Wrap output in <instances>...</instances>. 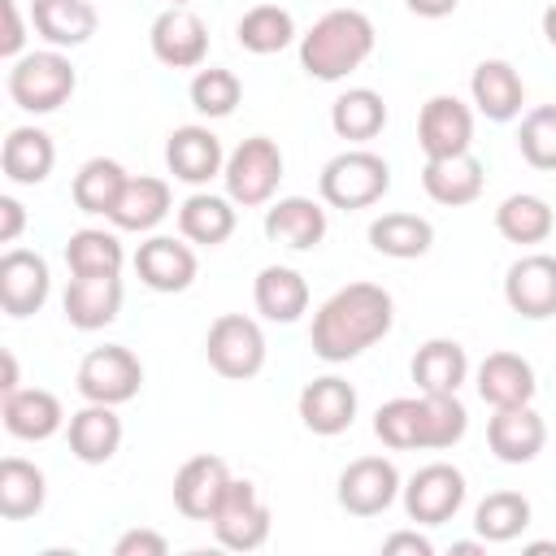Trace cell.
<instances>
[{
	"instance_id": "14",
	"label": "cell",
	"mask_w": 556,
	"mask_h": 556,
	"mask_svg": "<svg viewBox=\"0 0 556 556\" xmlns=\"http://www.w3.org/2000/svg\"><path fill=\"white\" fill-rule=\"evenodd\" d=\"M52 291V274H48V261L30 248H9L0 256V308L9 317H30L43 308Z\"/></svg>"
},
{
	"instance_id": "18",
	"label": "cell",
	"mask_w": 556,
	"mask_h": 556,
	"mask_svg": "<svg viewBox=\"0 0 556 556\" xmlns=\"http://www.w3.org/2000/svg\"><path fill=\"white\" fill-rule=\"evenodd\" d=\"M486 443H491L495 460L530 465L547 443V426L530 404H508V408H495V417L486 421Z\"/></svg>"
},
{
	"instance_id": "48",
	"label": "cell",
	"mask_w": 556,
	"mask_h": 556,
	"mask_svg": "<svg viewBox=\"0 0 556 556\" xmlns=\"http://www.w3.org/2000/svg\"><path fill=\"white\" fill-rule=\"evenodd\" d=\"M408 4V13H417V17H447V13H456V4L460 0H404Z\"/></svg>"
},
{
	"instance_id": "29",
	"label": "cell",
	"mask_w": 556,
	"mask_h": 556,
	"mask_svg": "<svg viewBox=\"0 0 556 556\" xmlns=\"http://www.w3.org/2000/svg\"><path fill=\"white\" fill-rule=\"evenodd\" d=\"M252 300H256V313H261L265 321L291 326V321H300L304 308H308V282H304V274L291 269V265H265V269L256 274V282H252Z\"/></svg>"
},
{
	"instance_id": "10",
	"label": "cell",
	"mask_w": 556,
	"mask_h": 556,
	"mask_svg": "<svg viewBox=\"0 0 556 556\" xmlns=\"http://www.w3.org/2000/svg\"><path fill=\"white\" fill-rule=\"evenodd\" d=\"M460 504H465V473L447 460L421 465L404 486V513L417 526H443L460 513Z\"/></svg>"
},
{
	"instance_id": "39",
	"label": "cell",
	"mask_w": 556,
	"mask_h": 556,
	"mask_svg": "<svg viewBox=\"0 0 556 556\" xmlns=\"http://www.w3.org/2000/svg\"><path fill=\"white\" fill-rule=\"evenodd\" d=\"M65 265L70 274L78 278H96V274H122L126 265V252L117 243L113 230H96V226H83L65 239Z\"/></svg>"
},
{
	"instance_id": "51",
	"label": "cell",
	"mask_w": 556,
	"mask_h": 556,
	"mask_svg": "<svg viewBox=\"0 0 556 556\" xmlns=\"http://www.w3.org/2000/svg\"><path fill=\"white\" fill-rule=\"evenodd\" d=\"M169 4H191V0H169Z\"/></svg>"
},
{
	"instance_id": "27",
	"label": "cell",
	"mask_w": 556,
	"mask_h": 556,
	"mask_svg": "<svg viewBox=\"0 0 556 556\" xmlns=\"http://www.w3.org/2000/svg\"><path fill=\"white\" fill-rule=\"evenodd\" d=\"M70 452L83 460V465H104L117 456L122 447V417L113 413V404H83L74 417H70Z\"/></svg>"
},
{
	"instance_id": "37",
	"label": "cell",
	"mask_w": 556,
	"mask_h": 556,
	"mask_svg": "<svg viewBox=\"0 0 556 556\" xmlns=\"http://www.w3.org/2000/svg\"><path fill=\"white\" fill-rule=\"evenodd\" d=\"M330 126L339 139L348 143H369L382 126H387V104L378 91L369 87H348L334 104H330Z\"/></svg>"
},
{
	"instance_id": "40",
	"label": "cell",
	"mask_w": 556,
	"mask_h": 556,
	"mask_svg": "<svg viewBox=\"0 0 556 556\" xmlns=\"http://www.w3.org/2000/svg\"><path fill=\"white\" fill-rule=\"evenodd\" d=\"M235 39L243 52H256V56H269V52H282L291 39H295V17L278 4H256L239 17L235 26Z\"/></svg>"
},
{
	"instance_id": "45",
	"label": "cell",
	"mask_w": 556,
	"mask_h": 556,
	"mask_svg": "<svg viewBox=\"0 0 556 556\" xmlns=\"http://www.w3.org/2000/svg\"><path fill=\"white\" fill-rule=\"evenodd\" d=\"M0 13H4V35H0V56H9V61H17V56H26V52H22V43H26V26H22V9H17V0H0Z\"/></svg>"
},
{
	"instance_id": "34",
	"label": "cell",
	"mask_w": 556,
	"mask_h": 556,
	"mask_svg": "<svg viewBox=\"0 0 556 556\" xmlns=\"http://www.w3.org/2000/svg\"><path fill=\"white\" fill-rule=\"evenodd\" d=\"M43 500H48L43 469L22 460V456H4L0 460V517L4 521H26L43 508Z\"/></svg>"
},
{
	"instance_id": "38",
	"label": "cell",
	"mask_w": 556,
	"mask_h": 556,
	"mask_svg": "<svg viewBox=\"0 0 556 556\" xmlns=\"http://www.w3.org/2000/svg\"><path fill=\"white\" fill-rule=\"evenodd\" d=\"M552 226H556L552 204L543 195H530V191H517L495 208V230L508 243H543L552 235Z\"/></svg>"
},
{
	"instance_id": "12",
	"label": "cell",
	"mask_w": 556,
	"mask_h": 556,
	"mask_svg": "<svg viewBox=\"0 0 556 556\" xmlns=\"http://www.w3.org/2000/svg\"><path fill=\"white\" fill-rule=\"evenodd\" d=\"M400 469L387 456H361L339 473V504L352 517H378L400 495Z\"/></svg>"
},
{
	"instance_id": "23",
	"label": "cell",
	"mask_w": 556,
	"mask_h": 556,
	"mask_svg": "<svg viewBox=\"0 0 556 556\" xmlns=\"http://www.w3.org/2000/svg\"><path fill=\"white\" fill-rule=\"evenodd\" d=\"M469 96H473V104H478L482 117H491V122H513V117L521 113V104H526V83H521V74H517L508 61L491 56V61H478V65H473Z\"/></svg>"
},
{
	"instance_id": "2",
	"label": "cell",
	"mask_w": 556,
	"mask_h": 556,
	"mask_svg": "<svg viewBox=\"0 0 556 556\" xmlns=\"http://www.w3.org/2000/svg\"><path fill=\"white\" fill-rule=\"evenodd\" d=\"M465 430L469 413L456 395H395L374 413V434L395 452H443Z\"/></svg>"
},
{
	"instance_id": "35",
	"label": "cell",
	"mask_w": 556,
	"mask_h": 556,
	"mask_svg": "<svg viewBox=\"0 0 556 556\" xmlns=\"http://www.w3.org/2000/svg\"><path fill=\"white\" fill-rule=\"evenodd\" d=\"M430 243H434V226L417 213H382L369 222V248L382 256L413 261V256H426Z\"/></svg>"
},
{
	"instance_id": "26",
	"label": "cell",
	"mask_w": 556,
	"mask_h": 556,
	"mask_svg": "<svg viewBox=\"0 0 556 556\" xmlns=\"http://www.w3.org/2000/svg\"><path fill=\"white\" fill-rule=\"evenodd\" d=\"M539 391L534 382V365L517 352H491L478 365V395L491 408H508V404H530Z\"/></svg>"
},
{
	"instance_id": "24",
	"label": "cell",
	"mask_w": 556,
	"mask_h": 556,
	"mask_svg": "<svg viewBox=\"0 0 556 556\" xmlns=\"http://www.w3.org/2000/svg\"><path fill=\"white\" fill-rule=\"evenodd\" d=\"M482 161L473 152H460V156H434L426 161L421 169V187L434 204H447V208H460V204H473L482 195Z\"/></svg>"
},
{
	"instance_id": "4",
	"label": "cell",
	"mask_w": 556,
	"mask_h": 556,
	"mask_svg": "<svg viewBox=\"0 0 556 556\" xmlns=\"http://www.w3.org/2000/svg\"><path fill=\"white\" fill-rule=\"evenodd\" d=\"M317 191L330 208H369L391 191V165L369 148H348L321 165Z\"/></svg>"
},
{
	"instance_id": "25",
	"label": "cell",
	"mask_w": 556,
	"mask_h": 556,
	"mask_svg": "<svg viewBox=\"0 0 556 556\" xmlns=\"http://www.w3.org/2000/svg\"><path fill=\"white\" fill-rule=\"evenodd\" d=\"M265 235L295 252H308L326 239V208L308 195H282L265 208Z\"/></svg>"
},
{
	"instance_id": "7",
	"label": "cell",
	"mask_w": 556,
	"mask_h": 556,
	"mask_svg": "<svg viewBox=\"0 0 556 556\" xmlns=\"http://www.w3.org/2000/svg\"><path fill=\"white\" fill-rule=\"evenodd\" d=\"M74 382H78V395H83V400H91V404H113V408H117V404H126V400L139 395V387H143V365H139V356H135L130 348L104 343V348H91V352L78 361Z\"/></svg>"
},
{
	"instance_id": "15",
	"label": "cell",
	"mask_w": 556,
	"mask_h": 556,
	"mask_svg": "<svg viewBox=\"0 0 556 556\" xmlns=\"http://www.w3.org/2000/svg\"><path fill=\"white\" fill-rule=\"evenodd\" d=\"M504 300L513 313H521L530 321L556 317V256L530 252V256L513 261L504 274Z\"/></svg>"
},
{
	"instance_id": "16",
	"label": "cell",
	"mask_w": 556,
	"mask_h": 556,
	"mask_svg": "<svg viewBox=\"0 0 556 556\" xmlns=\"http://www.w3.org/2000/svg\"><path fill=\"white\" fill-rule=\"evenodd\" d=\"M226 486H230V465L222 456L200 452V456L182 460V469L174 473V508L191 521H208L217 513Z\"/></svg>"
},
{
	"instance_id": "19",
	"label": "cell",
	"mask_w": 556,
	"mask_h": 556,
	"mask_svg": "<svg viewBox=\"0 0 556 556\" xmlns=\"http://www.w3.org/2000/svg\"><path fill=\"white\" fill-rule=\"evenodd\" d=\"M165 165L178 182L204 187L208 178H217L226 169V152H222V139L208 126H178L165 143Z\"/></svg>"
},
{
	"instance_id": "8",
	"label": "cell",
	"mask_w": 556,
	"mask_h": 556,
	"mask_svg": "<svg viewBox=\"0 0 556 556\" xmlns=\"http://www.w3.org/2000/svg\"><path fill=\"white\" fill-rule=\"evenodd\" d=\"M204 356L208 365L230 378V382H243V378H256L265 369V334L252 317L243 313H222L208 334H204Z\"/></svg>"
},
{
	"instance_id": "32",
	"label": "cell",
	"mask_w": 556,
	"mask_h": 556,
	"mask_svg": "<svg viewBox=\"0 0 556 556\" xmlns=\"http://www.w3.org/2000/svg\"><path fill=\"white\" fill-rule=\"evenodd\" d=\"M469 378V356L456 339H430L413 356V382L426 395H456Z\"/></svg>"
},
{
	"instance_id": "9",
	"label": "cell",
	"mask_w": 556,
	"mask_h": 556,
	"mask_svg": "<svg viewBox=\"0 0 556 556\" xmlns=\"http://www.w3.org/2000/svg\"><path fill=\"white\" fill-rule=\"evenodd\" d=\"M208 526H213V534H217L222 547H230V552H256L269 539V504L261 500V491L248 478H230V486H226L217 513L208 517Z\"/></svg>"
},
{
	"instance_id": "6",
	"label": "cell",
	"mask_w": 556,
	"mask_h": 556,
	"mask_svg": "<svg viewBox=\"0 0 556 556\" xmlns=\"http://www.w3.org/2000/svg\"><path fill=\"white\" fill-rule=\"evenodd\" d=\"M222 182H226V195L243 208H256V204H269L278 182H282V148L269 139V135H252L243 139L230 156H226V169H222Z\"/></svg>"
},
{
	"instance_id": "5",
	"label": "cell",
	"mask_w": 556,
	"mask_h": 556,
	"mask_svg": "<svg viewBox=\"0 0 556 556\" xmlns=\"http://www.w3.org/2000/svg\"><path fill=\"white\" fill-rule=\"evenodd\" d=\"M74 87H78V74L70 56H61V48L26 52L9 70V100L26 113H56L74 96Z\"/></svg>"
},
{
	"instance_id": "30",
	"label": "cell",
	"mask_w": 556,
	"mask_h": 556,
	"mask_svg": "<svg viewBox=\"0 0 556 556\" xmlns=\"http://www.w3.org/2000/svg\"><path fill=\"white\" fill-rule=\"evenodd\" d=\"M30 22L52 48H78L100 26L91 0H30Z\"/></svg>"
},
{
	"instance_id": "43",
	"label": "cell",
	"mask_w": 556,
	"mask_h": 556,
	"mask_svg": "<svg viewBox=\"0 0 556 556\" xmlns=\"http://www.w3.org/2000/svg\"><path fill=\"white\" fill-rule=\"evenodd\" d=\"M517 148L526 156V165L534 169H556V104H539L521 117L517 130Z\"/></svg>"
},
{
	"instance_id": "28",
	"label": "cell",
	"mask_w": 556,
	"mask_h": 556,
	"mask_svg": "<svg viewBox=\"0 0 556 556\" xmlns=\"http://www.w3.org/2000/svg\"><path fill=\"white\" fill-rule=\"evenodd\" d=\"M0 165H4V178L17 182V187H39L52 165H56V148H52V135L39 130V126H13L4 148H0Z\"/></svg>"
},
{
	"instance_id": "11",
	"label": "cell",
	"mask_w": 556,
	"mask_h": 556,
	"mask_svg": "<svg viewBox=\"0 0 556 556\" xmlns=\"http://www.w3.org/2000/svg\"><path fill=\"white\" fill-rule=\"evenodd\" d=\"M152 56L169 70H200L208 56V26L187 9V4H169L152 30H148Z\"/></svg>"
},
{
	"instance_id": "1",
	"label": "cell",
	"mask_w": 556,
	"mask_h": 556,
	"mask_svg": "<svg viewBox=\"0 0 556 556\" xmlns=\"http://www.w3.org/2000/svg\"><path fill=\"white\" fill-rule=\"evenodd\" d=\"M395 304L378 282H348L339 287L313 317V352L330 365H343L391 334Z\"/></svg>"
},
{
	"instance_id": "41",
	"label": "cell",
	"mask_w": 556,
	"mask_h": 556,
	"mask_svg": "<svg viewBox=\"0 0 556 556\" xmlns=\"http://www.w3.org/2000/svg\"><path fill=\"white\" fill-rule=\"evenodd\" d=\"M530 526V500L521 491H491L473 508V530L482 543H508Z\"/></svg>"
},
{
	"instance_id": "31",
	"label": "cell",
	"mask_w": 556,
	"mask_h": 556,
	"mask_svg": "<svg viewBox=\"0 0 556 556\" xmlns=\"http://www.w3.org/2000/svg\"><path fill=\"white\" fill-rule=\"evenodd\" d=\"M235 200L230 195H213V191H195L178 204V230L187 243L200 248H217L235 235Z\"/></svg>"
},
{
	"instance_id": "42",
	"label": "cell",
	"mask_w": 556,
	"mask_h": 556,
	"mask_svg": "<svg viewBox=\"0 0 556 556\" xmlns=\"http://www.w3.org/2000/svg\"><path fill=\"white\" fill-rule=\"evenodd\" d=\"M239 100H243V83L230 70H222V65L195 70V78H191V109L200 117H230Z\"/></svg>"
},
{
	"instance_id": "47",
	"label": "cell",
	"mask_w": 556,
	"mask_h": 556,
	"mask_svg": "<svg viewBox=\"0 0 556 556\" xmlns=\"http://www.w3.org/2000/svg\"><path fill=\"white\" fill-rule=\"evenodd\" d=\"M26 226V208L13 195H0V243H13Z\"/></svg>"
},
{
	"instance_id": "46",
	"label": "cell",
	"mask_w": 556,
	"mask_h": 556,
	"mask_svg": "<svg viewBox=\"0 0 556 556\" xmlns=\"http://www.w3.org/2000/svg\"><path fill=\"white\" fill-rule=\"evenodd\" d=\"M382 552H387V556H395V552H408V556H434V543H430L426 534H417V530H395V534L382 539Z\"/></svg>"
},
{
	"instance_id": "17",
	"label": "cell",
	"mask_w": 556,
	"mask_h": 556,
	"mask_svg": "<svg viewBox=\"0 0 556 556\" xmlns=\"http://www.w3.org/2000/svg\"><path fill=\"white\" fill-rule=\"evenodd\" d=\"M135 274H139V282L152 287V291H165V295L187 291V287L195 282V252H191V243H182V239L152 235V239H143L139 252H135Z\"/></svg>"
},
{
	"instance_id": "21",
	"label": "cell",
	"mask_w": 556,
	"mask_h": 556,
	"mask_svg": "<svg viewBox=\"0 0 556 556\" xmlns=\"http://www.w3.org/2000/svg\"><path fill=\"white\" fill-rule=\"evenodd\" d=\"M300 421L313 434H326V439L343 434L356 421V387L334 378V374L304 382V391H300Z\"/></svg>"
},
{
	"instance_id": "13",
	"label": "cell",
	"mask_w": 556,
	"mask_h": 556,
	"mask_svg": "<svg viewBox=\"0 0 556 556\" xmlns=\"http://www.w3.org/2000/svg\"><path fill=\"white\" fill-rule=\"evenodd\" d=\"M417 143L426 161L434 156H460L473 143V113L456 96H430L417 113Z\"/></svg>"
},
{
	"instance_id": "36",
	"label": "cell",
	"mask_w": 556,
	"mask_h": 556,
	"mask_svg": "<svg viewBox=\"0 0 556 556\" xmlns=\"http://www.w3.org/2000/svg\"><path fill=\"white\" fill-rule=\"evenodd\" d=\"M126 169L113 161V156H91L78 174H74V187H70V195H74V204H78V213H91V217H109L113 213V204L122 200V187H126Z\"/></svg>"
},
{
	"instance_id": "3",
	"label": "cell",
	"mask_w": 556,
	"mask_h": 556,
	"mask_svg": "<svg viewBox=\"0 0 556 556\" xmlns=\"http://www.w3.org/2000/svg\"><path fill=\"white\" fill-rule=\"evenodd\" d=\"M374 22L361 9H330L300 35V65L317 83H339L374 56Z\"/></svg>"
},
{
	"instance_id": "33",
	"label": "cell",
	"mask_w": 556,
	"mask_h": 556,
	"mask_svg": "<svg viewBox=\"0 0 556 556\" xmlns=\"http://www.w3.org/2000/svg\"><path fill=\"white\" fill-rule=\"evenodd\" d=\"M169 217V182L152 178V174H135L122 187V200L113 204L109 222L117 230H152Z\"/></svg>"
},
{
	"instance_id": "49",
	"label": "cell",
	"mask_w": 556,
	"mask_h": 556,
	"mask_svg": "<svg viewBox=\"0 0 556 556\" xmlns=\"http://www.w3.org/2000/svg\"><path fill=\"white\" fill-rule=\"evenodd\" d=\"M0 361H4V382H0V395H9V391H17V356L4 348V352H0Z\"/></svg>"
},
{
	"instance_id": "44",
	"label": "cell",
	"mask_w": 556,
	"mask_h": 556,
	"mask_svg": "<svg viewBox=\"0 0 556 556\" xmlns=\"http://www.w3.org/2000/svg\"><path fill=\"white\" fill-rule=\"evenodd\" d=\"M165 552H169L165 534H156V530H148V526H135V530H126V534L113 543V556H165Z\"/></svg>"
},
{
	"instance_id": "22",
	"label": "cell",
	"mask_w": 556,
	"mask_h": 556,
	"mask_svg": "<svg viewBox=\"0 0 556 556\" xmlns=\"http://www.w3.org/2000/svg\"><path fill=\"white\" fill-rule=\"evenodd\" d=\"M0 417H4V430L13 439H26V443H43L52 439L61 426H65V413H61V400L43 387H17L0 400Z\"/></svg>"
},
{
	"instance_id": "20",
	"label": "cell",
	"mask_w": 556,
	"mask_h": 556,
	"mask_svg": "<svg viewBox=\"0 0 556 556\" xmlns=\"http://www.w3.org/2000/svg\"><path fill=\"white\" fill-rule=\"evenodd\" d=\"M65 321L74 330H104L122 313V274H96V278H70L65 287Z\"/></svg>"
},
{
	"instance_id": "50",
	"label": "cell",
	"mask_w": 556,
	"mask_h": 556,
	"mask_svg": "<svg viewBox=\"0 0 556 556\" xmlns=\"http://www.w3.org/2000/svg\"><path fill=\"white\" fill-rule=\"evenodd\" d=\"M543 35H547V43L556 48V4H552V9L543 13Z\"/></svg>"
}]
</instances>
